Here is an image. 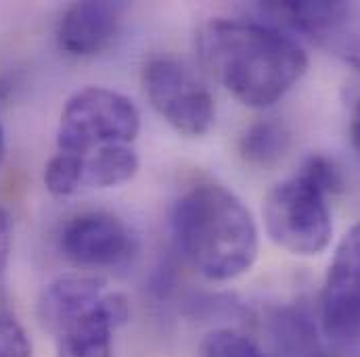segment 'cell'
Returning <instances> with one entry per match:
<instances>
[{
	"label": "cell",
	"mask_w": 360,
	"mask_h": 357,
	"mask_svg": "<svg viewBox=\"0 0 360 357\" xmlns=\"http://www.w3.org/2000/svg\"><path fill=\"white\" fill-rule=\"evenodd\" d=\"M197 50L212 78L252 109L278 102L308 69V57L291 36L250 19L207 21L197 34Z\"/></svg>",
	"instance_id": "1"
},
{
	"label": "cell",
	"mask_w": 360,
	"mask_h": 357,
	"mask_svg": "<svg viewBox=\"0 0 360 357\" xmlns=\"http://www.w3.org/2000/svg\"><path fill=\"white\" fill-rule=\"evenodd\" d=\"M172 236L184 262L212 282H229L254 266L258 226L245 203L216 182L197 184L172 207Z\"/></svg>",
	"instance_id": "2"
},
{
	"label": "cell",
	"mask_w": 360,
	"mask_h": 357,
	"mask_svg": "<svg viewBox=\"0 0 360 357\" xmlns=\"http://www.w3.org/2000/svg\"><path fill=\"white\" fill-rule=\"evenodd\" d=\"M141 132V111L117 90L86 86L74 92L57 130L59 153L86 157L107 144H132Z\"/></svg>",
	"instance_id": "3"
},
{
	"label": "cell",
	"mask_w": 360,
	"mask_h": 357,
	"mask_svg": "<svg viewBox=\"0 0 360 357\" xmlns=\"http://www.w3.org/2000/svg\"><path fill=\"white\" fill-rule=\"evenodd\" d=\"M264 224L272 243L302 257L323 253L333 234L327 194L304 174L278 182L266 194Z\"/></svg>",
	"instance_id": "4"
},
{
	"label": "cell",
	"mask_w": 360,
	"mask_h": 357,
	"mask_svg": "<svg viewBox=\"0 0 360 357\" xmlns=\"http://www.w3.org/2000/svg\"><path fill=\"white\" fill-rule=\"evenodd\" d=\"M143 88L158 115L182 136L201 138L214 128L216 102L212 92L176 59H151L143 69Z\"/></svg>",
	"instance_id": "5"
},
{
	"label": "cell",
	"mask_w": 360,
	"mask_h": 357,
	"mask_svg": "<svg viewBox=\"0 0 360 357\" xmlns=\"http://www.w3.org/2000/svg\"><path fill=\"white\" fill-rule=\"evenodd\" d=\"M59 247L80 268L115 269L136 257L139 238L124 220L105 211H90L72 217L63 226Z\"/></svg>",
	"instance_id": "6"
},
{
	"label": "cell",
	"mask_w": 360,
	"mask_h": 357,
	"mask_svg": "<svg viewBox=\"0 0 360 357\" xmlns=\"http://www.w3.org/2000/svg\"><path fill=\"white\" fill-rule=\"evenodd\" d=\"M323 332L350 343L360 337V222L340 241L321 290Z\"/></svg>",
	"instance_id": "7"
},
{
	"label": "cell",
	"mask_w": 360,
	"mask_h": 357,
	"mask_svg": "<svg viewBox=\"0 0 360 357\" xmlns=\"http://www.w3.org/2000/svg\"><path fill=\"white\" fill-rule=\"evenodd\" d=\"M274 17L312 42L360 65V6L352 2H272Z\"/></svg>",
	"instance_id": "8"
},
{
	"label": "cell",
	"mask_w": 360,
	"mask_h": 357,
	"mask_svg": "<svg viewBox=\"0 0 360 357\" xmlns=\"http://www.w3.org/2000/svg\"><path fill=\"white\" fill-rule=\"evenodd\" d=\"M128 316V299L105 292L92 309L55 335L57 357H113V335Z\"/></svg>",
	"instance_id": "9"
},
{
	"label": "cell",
	"mask_w": 360,
	"mask_h": 357,
	"mask_svg": "<svg viewBox=\"0 0 360 357\" xmlns=\"http://www.w3.org/2000/svg\"><path fill=\"white\" fill-rule=\"evenodd\" d=\"M122 2H76L72 4L57 27V44L72 57H92L105 50L120 25L124 15Z\"/></svg>",
	"instance_id": "10"
},
{
	"label": "cell",
	"mask_w": 360,
	"mask_h": 357,
	"mask_svg": "<svg viewBox=\"0 0 360 357\" xmlns=\"http://www.w3.org/2000/svg\"><path fill=\"white\" fill-rule=\"evenodd\" d=\"M105 280L90 274H68L53 280L38 299L40 324L55 337L105 295Z\"/></svg>",
	"instance_id": "11"
},
{
	"label": "cell",
	"mask_w": 360,
	"mask_h": 357,
	"mask_svg": "<svg viewBox=\"0 0 360 357\" xmlns=\"http://www.w3.org/2000/svg\"><path fill=\"white\" fill-rule=\"evenodd\" d=\"M141 159L132 144H107L84 157V188H113L139 174Z\"/></svg>",
	"instance_id": "12"
},
{
	"label": "cell",
	"mask_w": 360,
	"mask_h": 357,
	"mask_svg": "<svg viewBox=\"0 0 360 357\" xmlns=\"http://www.w3.org/2000/svg\"><path fill=\"white\" fill-rule=\"evenodd\" d=\"M291 147V132L283 121L262 119L252 123L239 138V153L250 166L270 168L278 163Z\"/></svg>",
	"instance_id": "13"
},
{
	"label": "cell",
	"mask_w": 360,
	"mask_h": 357,
	"mask_svg": "<svg viewBox=\"0 0 360 357\" xmlns=\"http://www.w3.org/2000/svg\"><path fill=\"white\" fill-rule=\"evenodd\" d=\"M44 186L55 196H72L84 188V157L57 153L44 168Z\"/></svg>",
	"instance_id": "14"
},
{
	"label": "cell",
	"mask_w": 360,
	"mask_h": 357,
	"mask_svg": "<svg viewBox=\"0 0 360 357\" xmlns=\"http://www.w3.org/2000/svg\"><path fill=\"white\" fill-rule=\"evenodd\" d=\"M197 357H269L248 335L233 328L207 332L199 345Z\"/></svg>",
	"instance_id": "15"
},
{
	"label": "cell",
	"mask_w": 360,
	"mask_h": 357,
	"mask_svg": "<svg viewBox=\"0 0 360 357\" xmlns=\"http://www.w3.org/2000/svg\"><path fill=\"white\" fill-rule=\"evenodd\" d=\"M0 357H34L25 328L8 311H0Z\"/></svg>",
	"instance_id": "16"
},
{
	"label": "cell",
	"mask_w": 360,
	"mask_h": 357,
	"mask_svg": "<svg viewBox=\"0 0 360 357\" xmlns=\"http://www.w3.org/2000/svg\"><path fill=\"white\" fill-rule=\"evenodd\" d=\"M300 174H304L308 180H312L327 196L333 192H340L344 188V176L340 172V168L323 157V155H312L300 170Z\"/></svg>",
	"instance_id": "17"
},
{
	"label": "cell",
	"mask_w": 360,
	"mask_h": 357,
	"mask_svg": "<svg viewBox=\"0 0 360 357\" xmlns=\"http://www.w3.org/2000/svg\"><path fill=\"white\" fill-rule=\"evenodd\" d=\"M11 249H13V217L0 205V274L8 266Z\"/></svg>",
	"instance_id": "18"
},
{
	"label": "cell",
	"mask_w": 360,
	"mask_h": 357,
	"mask_svg": "<svg viewBox=\"0 0 360 357\" xmlns=\"http://www.w3.org/2000/svg\"><path fill=\"white\" fill-rule=\"evenodd\" d=\"M350 136L354 147L360 151V102L356 105L354 113H352V121H350Z\"/></svg>",
	"instance_id": "19"
},
{
	"label": "cell",
	"mask_w": 360,
	"mask_h": 357,
	"mask_svg": "<svg viewBox=\"0 0 360 357\" xmlns=\"http://www.w3.org/2000/svg\"><path fill=\"white\" fill-rule=\"evenodd\" d=\"M2 155H4V128L0 121V161H2Z\"/></svg>",
	"instance_id": "20"
}]
</instances>
